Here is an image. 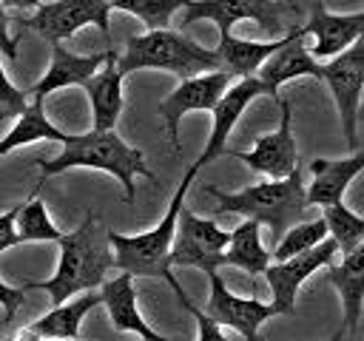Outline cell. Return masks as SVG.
<instances>
[{
  "label": "cell",
  "mask_w": 364,
  "mask_h": 341,
  "mask_svg": "<svg viewBox=\"0 0 364 341\" xmlns=\"http://www.w3.org/2000/svg\"><path fill=\"white\" fill-rule=\"evenodd\" d=\"M60 261L51 278L46 281H26L23 290H43L51 296V304H63L80 293H88L105 281V273L114 267V250L108 244V233L102 230L100 219L88 210L80 227L63 233Z\"/></svg>",
  "instance_id": "cell-1"
},
{
  "label": "cell",
  "mask_w": 364,
  "mask_h": 341,
  "mask_svg": "<svg viewBox=\"0 0 364 341\" xmlns=\"http://www.w3.org/2000/svg\"><path fill=\"white\" fill-rule=\"evenodd\" d=\"M63 151L54 159H37V168L46 176L71 170V168H91L102 170L119 179L125 190V202H134L136 196V176L154 179V173L145 165V153L139 148H131L114 128L111 131H88V134H68L63 142Z\"/></svg>",
  "instance_id": "cell-2"
},
{
  "label": "cell",
  "mask_w": 364,
  "mask_h": 341,
  "mask_svg": "<svg viewBox=\"0 0 364 341\" xmlns=\"http://www.w3.org/2000/svg\"><path fill=\"white\" fill-rule=\"evenodd\" d=\"M205 193L216 199V213H239L245 219H256L259 224L270 227L273 242L282 239L287 227L304 219L307 205V188L301 182V170L296 168L284 179H270L259 185H247L242 190H219L213 185H205Z\"/></svg>",
  "instance_id": "cell-3"
},
{
  "label": "cell",
  "mask_w": 364,
  "mask_h": 341,
  "mask_svg": "<svg viewBox=\"0 0 364 341\" xmlns=\"http://www.w3.org/2000/svg\"><path fill=\"white\" fill-rule=\"evenodd\" d=\"M196 165L188 168V173L182 176L179 188L173 190V199L168 202V210L162 216V222L151 230H142L136 236H125V233H114L108 230V244L114 250V267L119 273H128V276H148V278H165L171 287H176L179 281L173 278L171 273V261H168V253H171V242H173V230H176V216L185 205V193L196 176Z\"/></svg>",
  "instance_id": "cell-4"
},
{
  "label": "cell",
  "mask_w": 364,
  "mask_h": 341,
  "mask_svg": "<svg viewBox=\"0 0 364 341\" xmlns=\"http://www.w3.org/2000/svg\"><path fill=\"white\" fill-rule=\"evenodd\" d=\"M139 68H159V71H171L179 80H185V77L222 68V60L216 48H205L196 40L185 37L182 31L151 28L145 34L128 37L122 57H117V71L122 77Z\"/></svg>",
  "instance_id": "cell-5"
},
{
  "label": "cell",
  "mask_w": 364,
  "mask_h": 341,
  "mask_svg": "<svg viewBox=\"0 0 364 341\" xmlns=\"http://www.w3.org/2000/svg\"><path fill=\"white\" fill-rule=\"evenodd\" d=\"M228 242H230V230L219 227L213 219H202L182 207L176 216L168 261L171 267H196L208 276L222 267Z\"/></svg>",
  "instance_id": "cell-6"
},
{
  "label": "cell",
  "mask_w": 364,
  "mask_h": 341,
  "mask_svg": "<svg viewBox=\"0 0 364 341\" xmlns=\"http://www.w3.org/2000/svg\"><path fill=\"white\" fill-rule=\"evenodd\" d=\"M321 82L333 91L338 117H341V134L347 136V145L355 148V125H358V108H361V91H364V37H358L353 45L321 63Z\"/></svg>",
  "instance_id": "cell-7"
},
{
  "label": "cell",
  "mask_w": 364,
  "mask_h": 341,
  "mask_svg": "<svg viewBox=\"0 0 364 341\" xmlns=\"http://www.w3.org/2000/svg\"><path fill=\"white\" fill-rule=\"evenodd\" d=\"M287 6L282 0H188L182 9V26L210 20L219 28V37L230 34V26L239 20H253L264 34L276 37L287 28Z\"/></svg>",
  "instance_id": "cell-8"
},
{
  "label": "cell",
  "mask_w": 364,
  "mask_h": 341,
  "mask_svg": "<svg viewBox=\"0 0 364 341\" xmlns=\"http://www.w3.org/2000/svg\"><path fill=\"white\" fill-rule=\"evenodd\" d=\"M108 14H111L108 0H54V3H40L34 14L23 17V23L48 43H63L74 37L82 26H97L102 37L111 40Z\"/></svg>",
  "instance_id": "cell-9"
},
{
  "label": "cell",
  "mask_w": 364,
  "mask_h": 341,
  "mask_svg": "<svg viewBox=\"0 0 364 341\" xmlns=\"http://www.w3.org/2000/svg\"><path fill=\"white\" fill-rule=\"evenodd\" d=\"M336 253H338V244L327 236V239L318 242L316 247H310V250H304V253H299V256H290V259H284V261H270V264L264 267L262 276L267 278V287H270V293H273V301H270V304L276 307L279 315H293V313H296V293H299V287H301L316 270L333 264Z\"/></svg>",
  "instance_id": "cell-10"
},
{
  "label": "cell",
  "mask_w": 364,
  "mask_h": 341,
  "mask_svg": "<svg viewBox=\"0 0 364 341\" xmlns=\"http://www.w3.org/2000/svg\"><path fill=\"white\" fill-rule=\"evenodd\" d=\"M233 82V77L222 68L216 71H205V74H196V77H185L176 91H171L162 102H159V114L165 119V131H168V139H171V148L179 153L182 145H179V122L185 114L191 111H213V105L219 102V97L228 91V85Z\"/></svg>",
  "instance_id": "cell-11"
},
{
  "label": "cell",
  "mask_w": 364,
  "mask_h": 341,
  "mask_svg": "<svg viewBox=\"0 0 364 341\" xmlns=\"http://www.w3.org/2000/svg\"><path fill=\"white\" fill-rule=\"evenodd\" d=\"M279 108H282V122H279L276 131L259 136L250 151H230L233 159H242L250 170L264 173L270 179H284L299 168L296 136H293V128H290L293 105L287 99H279Z\"/></svg>",
  "instance_id": "cell-12"
},
{
  "label": "cell",
  "mask_w": 364,
  "mask_h": 341,
  "mask_svg": "<svg viewBox=\"0 0 364 341\" xmlns=\"http://www.w3.org/2000/svg\"><path fill=\"white\" fill-rule=\"evenodd\" d=\"M304 37H307L304 26H290L284 31L282 45L256 71V77L262 80V85H264L267 97H273V102H279V88L290 80H299V77L321 80V63L310 54Z\"/></svg>",
  "instance_id": "cell-13"
},
{
  "label": "cell",
  "mask_w": 364,
  "mask_h": 341,
  "mask_svg": "<svg viewBox=\"0 0 364 341\" xmlns=\"http://www.w3.org/2000/svg\"><path fill=\"white\" fill-rule=\"evenodd\" d=\"M208 281H210V296H208V310L205 313L219 327H230L239 335H245L247 341H259V327L267 318L279 315L273 304H264L259 298H245V296L230 293L225 278L219 276V270L208 273Z\"/></svg>",
  "instance_id": "cell-14"
},
{
  "label": "cell",
  "mask_w": 364,
  "mask_h": 341,
  "mask_svg": "<svg viewBox=\"0 0 364 341\" xmlns=\"http://www.w3.org/2000/svg\"><path fill=\"white\" fill-rule=\"evenodd\" d=\"M267 94L262 80L253 74V77H239V82H230L228 91L219 97V102L213 105V128H210V136H208V145L205 151L199 153V159L193 162L196 168H205L208 162H213L216 156L228 153V136L233 134L239 117L245 114V108L256 99Z\"/></svg>",
  "instance_id": "cell-15"
},
{
  "label": "cell",
  "mask_w": 364,
  "mask_h": 341,
  "mask_svg": "<svg viewBox=\"0 0 364 341\" xmlns=\"http://www.w3.org/2000/svg\"><path fill=\"white\" fill-rule=\"evenodd\" d=\"M304 31L316 40L310 54L316 60H330L347 45H353L358 37H364V11L355 14H333L321 3L313 6L310 20L304 23Z\"/></svg>",
  "instance_id": "cell-16"
},
{
  "label": "cell",
  "mask_w": 364,
  "mask_h": 341,
  "mask_svg": "<svg viewBox=\"0 0 364 341\" xmlns=\"http://www.w3.org/2000/svg\"><path fill=\"white\" fill-rule=\"evenodd\" d=\"M108 60V48L100 54H74L68 51L63 43H51V63L46 68V74L34 82L31 88V99H46L51 91L68 88V85H82L91 74H97L102 68V63Z\"/></svg>",
  "instance_id": "cell-17"
},
{
  "label": "cell",
  "mask_w": 364,
  "mask_h": 341,
  "mask_svg": "<svg viewBox=\"0 0 364 341\" xmlns=\"http://www.w3.org/2000/svg\"><path fill=\"white\" fill-rule=\"evenodd\" d=\"M100 296H102V304L108 310V318H111V327L119 330V332H136L142 341H179V338H165L159 332H154L139 307H136V287H134V276L128 273H119L117 278L111 281H102L100 284Z\"/></svg>",
  "instance_id": "cell-18"
},
{
  "label": "cell",
  "mask_w": 364,
  "mask_h": 341,
  "mask_svg": "<svg viewBox=\"0 0 364 341\" xmlns=\"http://www.w3.org/2000/svg\"><path fill=\"white\" fill-rule=\"evenodd\" d=\"M91 102L94 131H111L122 114V74L117 71V51L108 48V60L97 74L82 82Z\"/></svg>",
  "instance_id": "cell-19"
},
{
  "label": "cell",
  "mask_w": 364,
  "mask_h": 341,
  "mask_svg": "<svg viewBox=\"0 0 364 341\" xmlns=\"http://www.w3.org/2000/svg\"><path fill=\"white\" fill-rule=\"evenodd\" d=\"M327 281L341 296L347 332L355 335L361 310H364V242H358L353 250H347L338 264H327Z\"/></svg>",
  "instance_id": "cell-20"
},
{
  "label": "cell",
  "mask_w": 364,
  "mask_h": 341,
  "mask_svg": "<svg viewBox=\"0 0 364 341\" xmlns=\"http://www.w3.org/2000/svg\"><path fill=\"white\" fill-rule=\"evenodd\" d=\"M364 170V153H353L347 159H313L310 173L313 182L307 185V205H338L350 182Z\"/></svg>",
  "instance_id": "cell-21"
},
{
  "label": "cell",
  "mask_w": 364,
  "mask_h": 341,
  "mask_svg": "<svg viewBox=\"0 0 364 341\" xmlns=\"http://www.w3.org/2000/svg\"><path fill=\"white\" fill-rule=\"evenodd\" d=\"M100 304H102V296L88 290V296H74L63 304H54L43 318L31 321L26 330L34 332L37 338H48V341H77L82 318Z\"/></svg>",
  "instance_id": "cell-22"
},
{
  "label": "cell",
  "mask_w": 364,
  "mask_h": 341,
  "mask_svg": "<svg viewBox=\"0 0 364 341\" xmlns=\"http://www.w3.org/2000/svg\"><path fill=\"white\" fill-rule=\"evenodd\" d=\"M222 264L239 267L250 276L264 273V267L270 264V250H264L262 244V224L256 219H245L230 230V242L225 247Z\"/></svg>",
  "instance_id": "cell-23"
},
{
  "label": "cell",
  "mask_w": 364,
  "mask_h": 341,
  "mask_svg": "<svg viewBox=\"0 0 364 341\" xmlns=\"http://www.w3.org/2000/svg\"><path fill=\"white\" fill-rule=\"evenodd\" d=\"M284 34L276 37V40H267V43H253V40H239L233 34H225L219 37V45H216V54L222 60V71H228L230 77H253L262 63L282 45Z\"/></svg>",
  "instance_id": "cell-24"
},
{
  "label": "cell",
  "mask_w": 364,
  "mask_h": 341,
  "mask_svg": "<svg viewBox=\"0 0 364 341\" xmlns=\"http://www.w3.org/2000/svg\"><path fill=\"white\" fill-rule=\"evenodd\" d=\"M68 134L60 131L57 125H51V119L46 117V108H43V99H31L28 108L17 117V122L11 125V131L6 136H0V156L14 151V148H23V145H31V142H40V139H51V142H63Z\"/></svg>",
  "instance_id": "cell-25"
},
{
  "label": "cell",
  "mask_w": 364,
  "mask_h": 341,
  "mask_svg": "<svg viewBox=\"0 0 364 341\" xmlns=\"http://www.w3.org/2000/svg\"><path fill=\"white\" fill-rule=\"evenodd\" d=\"M37 193H40V185H37V190L20 205L17 219H14V230H17L20 242H60V239H63V230L51 222V216H48V210H46V202H43Z\"/></svg>",
  "instance_id": "cell-26"
},
{
  "label": "cell",
  "mask_w": 364,
  "mask_h": 341,
  "mask_svg": "<svg viewBox=\"0 0 364 341\" xmlns=\"http://www.w3.org/2000/svg\"><path fill=\"white\" fill-rule=\"evenodd\" d=\"M330 233H327V222L318 216V219H310V222H296L293 227H287L282 233V239L273 244L270 250V261H284L290 256H299L310 247H316L318 242H324Z\"/></svg>",
  "instance_id": "cell-27"
},
{
  "label": "cell",
  "mask_w": 364,
  "mask_h": 341,
  "mask_svg": "<svg viewBox=\"0 0 364 341\" xmlns=\"http://www.w3.org/2000/svg\"><path fill=\"white\" fill-rule=\"evenodd\" d=\"M321 219L327 222V233L338 244L341 253H347L358 242H364V216H358L355 210H350L344 202L327 205L324 213H321Z\"/></svg>",
  "instance_id": "cell-28"
},
{
  "label": "cell",
  "mask_w": 364,
  "mask_h": 341,
  "mask_svg": "<svg viewBox=\"0 0 364 341\" xmlns=\"http://www.w3.org/2000/svg\"><path fill=\"white\" fill-rule=\"evenodd\" d=\"M108 6L139 17L151 31V28H171L173 11L185 9L188 0H108Z\"/></svg>",
  "instance_id": "cell-29"
},
{
  "label": "cell",
  "mask_w": 364,
  "mask_h": 341,
  "mask_svg": "<svg viewBox=\"0 0 364 341\" xmlns=\"http://www.w3.org/2000/svg\"><path fill=\"white\" fill-rule=\"evenodd\" d=\"M173 293H176L179 304H182V307L196 318V341H228V338H225V332H222V327H219L208 313H202V310H199V307L185 296V290H182L179 284L173 287Z\"/></svg>",
  "instance_id": "cell-30"
},
{
  "label": "cell",
  "mask_w": 364,
  "mask_h": 341,
  "mask_svg": "<svg viewBox=\"0 0 364 341\" xmlns=\"http://www.w3.org/2000/svg\"><path fill=\"white\" fill-rule=\"evenodd\" d=\"M26 108H28V94L20 91V88L6 77V68H3V63H0V119L20 117Z\"/></svg>",
  "instance_id": "cell-31"
},
{
  "label": "cell",
  "mask_w": 364,
  "mask_h": 341,
  "mask_svg": "<svg viewBox=\"0 0 364 341\" xmlns=\"http://www.w3.org/2000/svg\"><path fill=\"white\" fill-rule=\"evenodd\" d=\"M26 301V290L23 287H11V284H6L3 278H0V307L6 310V321H11L14 318V313H17V307Z\"/></svg>",
  "instance_id": "cell-32"
},
{
  "label": "cell",
  "mask_w": 364,
  "mask_h": 341,
  "mask_svg": "<svg viewBox=\"0 0 364 341\" xmlns=\"http://www.w3.org/2000/svg\"><path fill=\"white\" fill-rule=\"evenodd\" d=\"M17 210H20V205H14L11 210L0 213V253L9 250V247H14V244H20V236H17V230H14Z\"/></svg>",
  "instance_id": "cell-33"
},
{
  "label": "cell",
  "mask_w": 364,
  "mask_h": 341,
  "mask_svg": "<svg viewBox=\"0 0 364 341\" xmlns=\"http://www.w3.org/2000/svg\"><path fill=\"white\" fill-rule=\"evenodd\" d=\"M9 9L0 3V51L9 57V60H14L17 57V37H11L9 34Z\"/></svg>",
  "instance_id": "cell-34"
},
{
  "label": "cell",
  "mask_w": 364,
  "mask_h": 341,
  "mask_svg": "<svg viewBox=\"0 0 364 341\" xmlns=\"http://www.w3.org/2000/svg\"><path fill=\"white\" fill-rule=\"evenodd\" d=\"M6 9H37L40 0H0Z\"/></svg>",
  "instance_id": "cell-35"
},
{
  "label": "cell",
  "mask_w": 364,
  "mask_h": 341,
  "mask_svg": "<svg viewBox=\"0 0 364 341\" xmlns=\"http://www.w3.org/2000/svg\"><path fill=\"white\" fill-rule=\"evenodd\" d=\"M327 341H341V330H338V332H336L333 338H327Z\"/></svg>",
  "instance_id": "cell-36"
},
{
  "label": "cell",
  "mask_w": 364,
  "mask_h": 341,
  "mask_svg": "<svg viewBox=\"0 0 364 341\" xmlns=\"http://www.w3.org/2000/svg\"><path fill=\"white\" fill-rule=\"evenodd\" d=\"M358 119H364V108H358Z\"/></svg>",
  "instance_id": "cell-37"
},
{
  "label": "cell",
  "mask_w": 364,
  "mask_h": 341,
  "mask_svg": "<svg viewBox=\"0 0 364 341\" xmlns=\"http://www.w3.org/2000/svg\"><path fill=\"white\" fill-rule=\"evenodd\" d=\"M77 341H80V338H77Z\"/></svg>",
  "instance_id": "cell-38"
},
{
  "label": "cell",
  "mask_w": 364,
  "mask_h": 341,
  "mask_svg": "<svg viewBox=\"0 0 364 341\" xmlns=\"http://www.w3.org/2000/svg\"><path fill=\"white\" fill-rule=\"evenodd\" d=\"M14 341H17V338H14Z\"/></svg>",
  "instance_id": "cell-39"
}]
</instances>
